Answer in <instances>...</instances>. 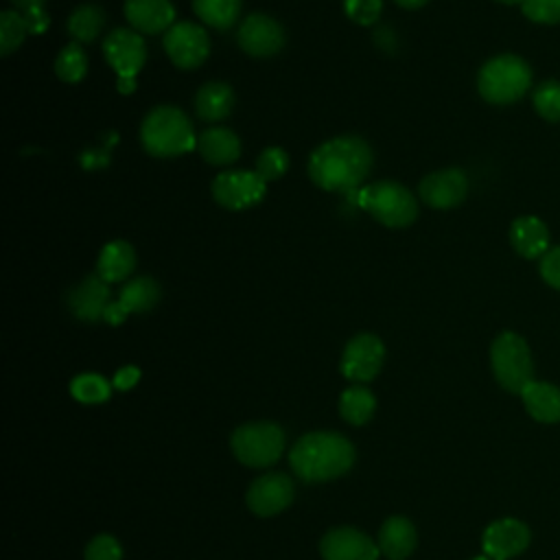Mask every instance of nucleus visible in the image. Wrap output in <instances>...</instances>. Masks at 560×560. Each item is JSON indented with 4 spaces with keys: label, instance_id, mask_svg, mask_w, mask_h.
<instances>
[{
    "label": "nucleus",
    "instance_id": "obj_1",
    "mask_svg": "<svg viewBox=\"0 0 560 560\" xmlns=\"http://www.w3.org/2000/svg\"><path fill=\"white\" fill-rule=\"evenodd\" d=\"M370 144L359 136H337L322 142L308 158V177L328 192H350L363 184L372 168Z\"/></svg>",
    "mask_w": 560,
    "mask_h": 560
},
{
    "label": "nucleus",
    "instance_id": "obj_2",
    "mask_svg": "<svg viewBox=\"0 0 560 560\" xmlns=\"http://www.w3.org/2000/svg\"><path fill=\"white\" fill-rule=\"evenodd\" d=\"M289 464L302 481H328L350 470L354 464V446L341 433H306L291 448Z\"/></svg>",
    "mask_w": 560,
    "mask_h": 560
},
{
    "label": "nucleus",
    "instance_id": "obj_3",
    "mask_svg": "<svg viewBox=\"0 0 560 560\" xmlns=\"http://www.w3.org/2000/svg\"><path fill=\"white\" fill-rule=\"evenodd\" d=\"M140 142L153 158H177L197 147L190 118L173 105H158L144 116Z\"/></svg>",
    "mask_w": 560,
    "mask_h": 560
},
{
    "label": "nucleus",
    "instance_id": "obj_4",
    "mask_svg": "<svg viewBox=\"0 0 560 560\" xmlns=\"http://www.w3.org/2000/svg\"><path fill=\"white\" fill-rule=\"evenodd\" d=\"M532 88V68L518 55H497L477 74V90L492 105H510Z\"/></svg>",
    "mask_w": 560,
    "mask_h": 560
},
{
    "label": "nucleus",
    "instance_id": "obj_5",
    "mask_svg": "<svg viewBox=\"0 0 560 560\" xmlns=\"http://www.w3.org/2000/svg\"><path fill=\"white\" fill-rule=\"evenodd\" d=\"M359 206L385 228H407L418 217L413 192L394 179L374 182L359 190Z\"/></svg>",
    "mask_w": 560,
    "mask_h": 560
},
{
    "label": "nucleus",
    "instance_id": "obj_6",
    "mask_svg": "<svg viewBox=\"0 0 560 560\" xmlns=\"http://www.w3.org/2000/svg\"><path fill=\"white\" fill-rule=\"evenodd\" d=\"M490 365L499 385L512 394H521L534 381V361L527 341L505 330L490 346Z\"/></svg>",
    "mask_w": 560,
    "mask_h": 560
},
{
    "label": "nucleus",
    "instance_id": "obj_7",
    "mask_svg": "<svg viewBox=\"0 0 560 560\" xmlns=\"http://www.w3.org/2000/svg\"><path fill=\"white\" fill-rule=\"evenodd\" d=\"M103 55L118 77V92L131 94L136 90V77L147 61V44L142 33L125 26L112 28L103 39Z\"/></svg>",
    "mask_w": 560,
    "mask_h": 560
},
{
    "label": "nucleus",
    "instance_id": "obj_8",
    "mask_svg": "<svg viewBox=\"0 0 560 560\" xmlns=\"http://www.w3.org/2000/svg\"><path fill=\"white\" fill-rule=\"evenodd\" d=\"M230 444L241 464L262 468L280 459L284 448V431L273 422H249L232 433Z\"/></svg>",
    "mask_w": 560,
    "mask_h": 560
},
{
    "label": "nucleus",
    "instance_id": "obj_9",
    "mask_svg": "<svg viewBox=\"0 0 560 560\" xmlns=\"http://www.w3.org/2000/svg\"><path fill=\"white\" fill-rule=\"evenodd\" d=\"M212 199L228 210H245L262 201L267 182L256 171H223L210 184Z\"/></svg>",
    "mask_w": 560,
    "mask_h": 560
},
{
    "label": "nucleus",
    "instance_id": "obj_10",
    "mask_svg": "<svg viewBox=\"0 0 560 560\" xmlns=\"http://www.w3.org/2000/svg\"><path fill=\"white\" fill-rule=\"evenodd\" d=\"M162 46L168 59L182 70L199 68L210 55V37L206 28L192 22H175L164 33Z\"/></svg>",
    "mask_w": 560,
    "mask_h": 560
},
{
    "label": "nucleus",
    "instance_id": "obj_11",
    "mask_svg": "<svg viewBox=\"0 0 560 560\" xmlns=\"http://www.w3.org/2000/svg\"><path fill=\"white\" fill-rule=\"evenodd\" d=\"M383 359H385L383 341L372 332H359L343 348L341 374L348 381L368 383L381 372Z\"/></svg>",
    "mask_w": 560,
    "mask_h": 560
},
{
    "label": "nucleus",
    "instance_id": "obj_12",
    "mask_svg": "<svg viewBox=\"0 0 560 560\" xmlns=\"http://www.w3.org/2000/svg\"><path fill=\"white\" fill-rule=\"evenodd\" d=\"M295 488L289 475L284 472H265L247 490V508L258 516L280 514L291 505Z\"/></svg>",
    "mask_w": 560,
    "mask_h": 560
},
{
    "label": "nucleus",
    "instance_id": "obj_13",
    "mask_svg": "<svg viewBox=\"0 0 560 560\" xmlns=\"http://www.w3.org/2000/svg\"><path fill=\"white\" fill-rule=\"evenodd\" d=\"M236 42L252 57H271L284 46V28L265 13H249L238 26Z\"/></svg>",
    "mask_w": 560,
    "mask_h": 560
},
{
    "label": "nucleus",
    "instance_id": "obj_14",
    "mask_svg": "<svg viewBox=\"0 0 560 560\" xmlns=\"http://www.w3.org/2000/svg\"><path fill=\"white\" fill-rule=\"evenodd\" d=\"M418 192L429 208L448 210L466 199L468 177L462 168H442L422 177V182L418 184Z\"/></svg>",
    "mask_w": 560,
    "mask_h": 560
},
{
    "label": "nucleus",
    "instance_id": "obj_15",
    "mask_svg": "<svg viewBox=\"0 0 560 560\" xmlns=\"http://www.w3.org/2000/svg\"><path fill=\"white\" fill-rule=\"evenodd\" d=\"M529 545V529L518 518H499L490 523L481 536L483 556L490 560H510Z\"/></svg>",
    "mask_w": 560,
    "mask_h": 560
},
{
    "label": "nucleus",
    "instance_id": "obj_16",
    "mask_svg": "<svg viewBox=\"0 0 560 560\" xmlns=\"http://www.w3.org/2000/svg\"><path fill=\"white\" fill-rule=\"evenodd\" d=\"M68 308L81 322H98L103 319L107 306L112 304L109 282H105L98 273L85 276L79 284L68 291Z\"/></svg>",
    "mask_w": 560,
    "mask_h": 560
},
{
    "label": "nucleus",
    "instance_id": "obj_17",
    "mask_svg": "<svg viewBox=\"0 0 560 560\" xmlns=\"http://www.w3.org/2000/svg\"><path fill=\"white\" fill-rule=\"evenodd\" d=\"M319 551L324 560H378L381 553L378 545L354 527L330 529L322 538Z\"/></svg>",
    "mask_w": 560,
    "mask_h": 560
},
{
    "label": "nucleus",
    "instance_id": "obj_18",
    "mask_svg": "<svg viewBox=\"0 0 560 560\" xmlns=\"http://www.w3.org/2000/svg\"><path fill=\"white\" fill-rule=\"evenodd\" d=\"M125 18L138 33H166L175 24V7L171 0H125Z\"/></svg>",
    "mask_w": 560,
    "mask_h": 560
},
{
    "label": "nucleus",
    "instance_id": "obj_19",
    "mask_svg": "<svg viewBox=\"0 0 560 560\" xmlns=\"http://www.w3.org/2000/svg\"><path fill=\"white\" fill-rule=\"evenodd\" d=\"M510 243L523 258H542L549 245V228L534 214H525L512 221Z\"/></svg>",
    "mask_w": 560,
    "mask_h": 560
},
{
    "label": "nucleus",
    "instance_id": "obj_20",
    "mask_svg": "<svg viewBox=\"0 0 560 560\" xmlns=\"http://www.w3.org/2000/svg\"><path fill=\"white\" fill-rule=\"evenodd\" d=\"M197 151L201 158L212 166H228L234 164L241 155V140L232 129L225 127H210L199 133Z\"/></svg>",
    "mask_w": 560,
    "mask_h": 560
},
{
    "label": "nucleus",
    "instance_id": "obj_21",
    "mask_svg": "<svg viewBox=\"0 0 560 560\" xmlns=\"http://www.w3.org/2000/svg\"><path fill=\"white\" fill-rule=\"evenodd\" d=\"M416 527L405 516H392L381 525L378 549L389 560H405L416 549Z\"/></svg>",
    "mask_w": 560,
    "mask_h": 560
},
{
    "label": "nucleus",
    "instance_id": "obj_22",
    "mask_svg": "<svg viewBox=\"0 0 560 560\" xmlns=\"http://www.w3.org/2000/svg\"><path fill=\"white\" fill-rule=\"evenodd\" d=\"M133 269H136V249L127 241H109L107 245H103L96 260V273L105 282L109 284L122 282L125 278L131 276Z\"/></svg>",
    "mask_w": 560,
    "mask_h": 560
},
{
    "label": "nucleus",
    "instance_id": "obj_23",
    "mask_svg": "<svg viewBox=\"0 0 560 560\" xmlns=\"http://www.w3.org/2000/svg\"><path fill=\"white\" fill-rule=\"evenodd\" d=\"M527 413L545 424L560 422V389L545 381H532L521 392Z\"/></svg>",
    "mask_w": 560,
    "mask_h": 560
},
{
    "label": "nucleus",
    "instance_id": "obj_24",
    "mask_svg": "<svg viewBox=\"0 0 560 560\" xmlns=\"http://www.w3.org/2000/svg\"><path fill=\"white\" fill-rule=\"evenodd\" d=\"M234 107V90L223 81H208L195 94V112L201 120L217 122L230 116Z\"/></svg>",
    "mask_w": 560,
    "mask_h": 560
},
{
    "label": "nucleus",
    "instance_id": "obj_25",
    "mask_svg": "<svg viewBox=\"0 0 560 560\" xmlns=\"http://www.w3.org/2000/svg\"><path fill=\"white\" fill-rule=\"evenodd\" d=\"M160 300V284L149 276H138L122 284L118 293V308L127 315L131 313H147L151 311Z\"/></svg>",
    "mask_w": 560,
    "mask_h": 560
},
{
    "label": "nucleus",
    "instance_id": "obj_26",
    "mask_svg": "<svg viewBox=\"0 0 560 560\" xmlns=\"http://www.w3.org/2000/svg\"><path fill=\"white\" fill-rule=\"evenodd\" d=\"M105 20H107V15L98 4H79L70 13V18L66 22V31L74 42L90 44L101 35Z\"/></svg>",
    "mask_w": 560,
    "mask_h": 560
},
{
    "label": "nucleus",
    "instance_id": "obj_27",
    "mask_svg": "<svg viewBox=\"0 0 560 560\" xmlns=\"http://www.w3.org/2000/svg\"><path fill=\"white\" fill-rule=\"evenodd\" d=\"M192 9L206 26L225 31L236 24L243 0H192Z\"/></svg>",
    "mask_w": 560,
    "mask_h": 560
},
{
    "label": "nucleus",
    "instance_id": "obj_28",
    "mask_svg": "<svg viewBox=\"0 0 560 560\" xmlns=\"http://www.w3.org/2000/svg\"><path fill=\"white\" fill-rule=\"evenodd\" d=\"M374 409H376V398L363 385H352V387L343 389V394L339 398L341 418L357 427L365 424L374 416Z\"/></svg>",
    "mask_w": 560,
    "mask_h": 560
},
{
    "label": "nucleus",
    "instance_id": "obj_29",
    "mask_svg": "<svg viewBox=\"0 0 560 560\" xmlns=\"http://www.w3.org/2000/svg\"><path fill=\"white\" fill-rule=\"evenodd\" d=\"M88 72V55L83 50V44L70 42L66 44L57 59H55V74L63 83H79Z\"/></svg>",
    "mask_w": 560,
    "mask_h": 560
},
{
    "label": "nucleus",
    "instance_id": "obj_30",
    "mask_svg": "<svg viewBox=\"0 0 560 560\" xmlns=\"http://www.w3.org/2000/svg\"><path fill=\"white\" fill-rule=\"evenodd\" d=\"M31 33L28 22L24 13L18 9H7L0 13V55H11L18 50L24 42V37Z\"/></svg>",
    "mask_w": 560,
    "mask_h": 560
},
{
    "label": "nucleus",
    "instance_id": "obj_31",
    "mask_svg": "<svg viewBox=\"0 0 560 560\" xmlns=\"http://www.w3.org/2000/svg\"><path fill=\"white\" fill-rule=\"evenodd\" d=\"M70 394L85 405L105 402L112 396V385L101 374H79L70 383Z\"/></svg>",
    "mask_w": 560,
    "mask_h": 560
},
{
    "label": "nucleus",
    "instance_id": "obj_32",
    "mask_svg": "<svg viewBox=\"0 0 560 560\" xmlns=\"http://www.w3.org/2000/svg\"><path fill=\"white\" fill-rule=\"evenodd\" d=\"M532 103L540 118L549 122H558L560 120V81L558 79L540 81L532 92Z\"/></svg>",
    "mask_w": 560,
    "mask_h": 560
},
{
    "label": "nucleus",
    "instance_id": "obj_33",
    "mask_svg": "<svg viewBox=\"0 0 560 560\" xmlns=\"http://www.w3.org/2000/svg\"><path fill=\"white\" fill-rule=\"evenodd\" d=\"M289 168V155L284 149L280 147H267L260 151V155L256 158V173L265 179V182H273L280 179Z\"/></svg>",
    "mask_w": 560,
    "mask_h": 560
},
{
    "label": "nucleus",
    "instance_id": "obj_34",
    "mask_svg": "<svg viewBox=\"0 0 560 560\" xmlns=\"http://www.w3.org/2000/svg\"><path fill=\"white\" fill-rule=\"evenodd\" d=\"M521 11L529 22H536V24L560 22V0H523Z\"/></svg>",
    "mask_w": 560,
    "mask_h": 560
},
{
    "label": "nucleus",
    "instance_id": "obj_35",
    "mask_svg": "<svg viewBox=\"0 0 560 560\" xmlns=\"http://www.w3.org/2000/svg\"><path fill=\"white\" fill-rule=\"evenodd\" d=\"M381 9H383V0H343L346 15L359 26L374 24L381 15Z\"/></svg>",
    "mask_w": 560,
    "mask_h": 560
},
{
    "label": "nucleus",
    "instance_id": "obj_36",
    "mask_svg": "<svg viewBox=\"0 0 560 560\" xmlns=\"http://www.w3.org/2000/svg\"><path fill=\"white\" fill-rule=\"evenodd\" d=\"M85 560H122L120 542L109 534L94 536L85 547Z\"/></svg>",
    "mask_w": 560,
    "mask_h": 560
},
{
    "label": "nucleus",
    "instance_id": "obj_37",
    "mask_svg": "<svg viewBox=\"0 0 560 560\" xmlns=\"http://www.w3.org/2000/svg\"><path fill=\"white\" fill-rule=\"evenodd\" d=\"M538 269H540L542 280H545L551 289L560 291V245H553V247L547 249V254L540 258Z\"/></svg>",
    "mask_w": 560,
    "mask_h": 560
},
{
    "label": "nucleus",
    "instance_id": "obj_38",
    "mask_svg": "<svg viewBox=\"0 0 560 560\" xmlns=\"http://www.w3.org/2000/svg\"><path fill=\"white\" fill-rule=\"evenodd\" d=\"M138 378H140V370H138L136 365H125V368H120V370L114 374L112 385H114L116 389L127 392V389H131V387L138 383Z\"/></svg>",
    "mask_w": 560,
    "mask_h": 560
},
{
    "label": "nucleus",
    "instance_id": "obj_39",
    "mask_svg": "<svg viewBox=\"0 0 560 560\" xmlns=\"http://www.w3.org/2000/svg\"><path fill=\"white\" fill-rule=\"evenodd\" d=\"M46 0H11V4L20 11V13H33V11H42Z\"/></svg>",
    "mask_w": 560,
    "mask_h": 560
},
{
    "label": "nucleus",
    "instance_id": "obj_40",
    "mask_svg": "<svg viewBox=\"0 0 560 560\" xmlns=\"http://www.w3.org/2000/svg\"><path fill=\"white\" fill-rule=\"evenodd\" d=\"M398 7L402 9H420L422 4H427L429 0H394Z\"/></svg>",
    "mask_w": 560,
    "mask_h": 560
},
{
    "label": "nucleus",
    "instance_id": "obj_41",
    "mask_svg": "<svg viewBox=\"0 0 560 560\" xmlns=\"http://www.w3.org/2000/svg\"><path fill=\"white\" fill-rule=\"evenodd\" d=\"M497 2H503V4H521L523 0H497Z\"/></svg>",
    "mask_w": 560,
    "mask_h": 560
},
{
    "label": "nucleus",
    "instance_id": "obj_42",
    "mask_svg": "<svg viewBox=\"0 0 560 560\" xmlns=\"http://www.w3.org/2000/svg\"><path fill=\"white\" fill-rule=\"evenodd\" d=\"M470 560H490L488 556H477V558H470Z\"/></svg>",
    "mask_w": 560,
    "mask_h": 560
}]
</instances>
